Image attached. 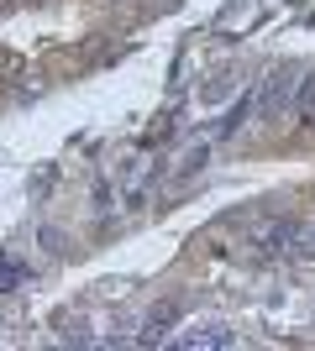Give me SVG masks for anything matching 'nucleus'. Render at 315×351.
Instances as JSON below:
<instances>
[{
	"label": "nucleus",
	"mask_w": 315,
	"mask_h": 351,
	"mask_svg": "<svg viewBox=\"0 0 315 351\" xmlns=\"http://www.w3.org/2000/svg\"><path fill=\"white\" fill-rule=\"evenodd\" d=\"M184 320V304L179 299H163V304H152V315L148 320H142V346H158V341H168V330H174V325Z\"/></svg>",
	"instance_id": "4"
},
{
	"label": "nucleus",
	"mask_w": 315,
	"mask_h": 351,
	"mask_svg": "<svg viewBox=\"0 0 315 351\" xmlns=\"http://www.w3.org/2000/svg\"><path fill=\"white\" fill-rule=\"evenodd\" d=\"M179 351H215V346H231V325L221 320H205V325H189L184 336H168Z\"/></svg>",
	"instance_id": "3"
},
{
	"label": "nucleus",
	"mask_w": 315,
	"mask_h": 351,
	"mask_svg": "<svg viewBox=\"0 0 315 351\" xmlns=\"http://www.w3.org/2000/svg\"><path fill=\"white\" fill-rule=\"evenodd\" d=\"M294 89H300V69H294V63L268 69L263 89H257V116L273 121V116H284V110H294Z\"/></svg>",
	"instance_id": "1"
},
{
	"label": "nucleus",
	"mask_w": 315,
	"mask_h": 351,
	"mask_svg": "<svg viewBox=\"0 0 315 351\" xmlns=\"http://www.w3.org/2000/svg\"><path fill=\"white\" fill-rule=\"evenodd\" d=\"M294 110H300L305 121H315V69L300 79V89H294Z\"/></svg>",
	"instance_id": "7"
},
{
	"label": "nucleus",
	"mask_w": 315,
	"mask_h": 351,
	"mask_svg": "<svg viewBox=\"0 0 315 351\" xmlns=\"http://www.w3.org/2000/svg\"><path fill=\"white\" fill-rule=\"evenodd\" d=\"M16 283H21V267H16L11 257H0V293H11Z\"/></svg>",
	"instance_id": "8"
},
{
	"label": "nucleus",
	"mask_w": 315,
	"mask_h": 351,
	"mask_svg": "<svg viewBox=\"0 0 315 351\" xmlns=\"http://www.w3.org/2000/svg\"><path fill=\"white\" fill-rule=\"evenodd\" d=\"M253 110H257V105L247 100V95H242V100L231 105V110H226V121H221V126H215V136H237L242 126H247V116H253Z\"/></svg>",
	"instance_id": "5"
},
{
	"label": "nucleus",
	"mask_w": 315,
	"mask_h": 351,
	"mask_svg": "<svg viewBox=\"0 0 315 351\" xmlns=\"http://www.w3.org/2000/svg\"><path fill=\"white\" fill-rule=\"evenodd\" d=\"M253 241H257L263 257H279V252H294V247H300V226H294V220H263Z\"/></svg>",
	"instance_id": "2"
},
{
	"label": "nucleus",
	"mask_w": 315,
	"mask_h": 351,
	"mask_svg": "<svg viewBox=\"0 0 315 351\" xmlns=\"http://www.w3.org/2000/svg\"><path fill=\"white\" fill-rule=\"evenodd\" d=\"M300 252H310V257H315V226H300Z\"/></svg>",
	"instance_id": "9"
},
{
	"label": "nucleus",
	"mask_w": 315,
	"mask_h": 351,
	"mask_svg": "<svg viewBox=\"0 0 315 351\" xmlns=\"http://www.w3.org/2000/svg\"><path fill=\"white\" fill-rule=\"evenodd\" d=\"M205 162H210V147H205V142H200V147H189V152L179 158V168H174V184H184V178H195L200 168H205Z\"/></svg>",
	"instance_id": "6"
}]
</instances>
